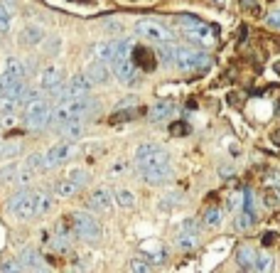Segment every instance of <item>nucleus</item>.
<instances>
[{
  "label": "nucleus",
  "mask_w": 280,
  "mask_h": 273,
  "mask_svg": "<svg viewBox=\"0 0 280 273\" xmlns=\"http://www.w3.org/2000/svg\"><path fill=\"white\" fill-rule=\"evenodd\" d=\"M182 25V35L192 42V44H199L202 50H209L216 44V37H219V25H206L199 18H192V15H182L180 18Z\"/></svg>",
  "instance_id": "1"
},
{
  "label": "nucleus",
  "mask_w": 280,
  "mask_h": 273,
  "mask_svg": "<svg viewBox=\"0 0 280 273\" xmlns=\"http://www.w3.org/2000/svg\"><path fill=\"white\" fill-rule=\"evenodd\" d=\"M22 121L30 130H42L44 126L52 123V104L39 96V99H32L25 104V113H22Z\"/></svg>",
  "instance_id": "2"
},
{
  "label": "nucleus",
  "mask_w": 280,
  "mask_h": 273,
  "mask_svg": "<svg viewBox=\"0 0 280 273\" xmlns=\"http://www.w3.org/2000/svg\"><path fill=\"white\" fill-rule=\"evenodd\" d=\"M170 163V153L165 148L155 146V143H143L135 148V165L138 170H148V167H157V165Z\"/></svg>",
  "instance_id": "3"
},
{
  "label": "nucleus",
  "mask_w": 280,
  "mask_h": 273,
  "mask_svg": "<svg viewBox=\"0 0 280 273\" xmlns=\"http://www.w3.org/2000/svg\"><path fill=\"white\" fill-rule=\"evenodd\" d=\"M175 67L182 69V72H199V69L211 67V57L206 52H199V50L180 47L177 55H175Z\"/></svg>",
  "instance_id": "4"
},
{
  "label": "nucleus",
  "mask_w": 280,
  "mask_h": 273,
  "mask_svg": "<svg viewBox=\"0 0 280 273\" xmlns=\"http://www.w3.org/2000/svg\"><path fill=\"white\" fill-rule=\"evenodd\" d=\"M5 209L15 219H20V221H27V219L35 217V195L27 192V190H18V192L8 200Z\"/></svg>",
  "instance_id": "5"
},
{
  "label": "nucleus",
  "mask_w": 280,
  "mask_h": 273,
  "mask_svg": "<svg viewBox=\"0 0 280 273\" xmlns=\"http://www.w3.org/2000/svg\"><path fill=\"white\" fill-rule=\"evenodd\" d=\"M135 35L140 37V39H145V42H155V44L175 39V35H172V30H170L167 25L155 22V20H140L135 25Z\"/></svg>",
  "instance_id": "6"
},
{
  "label": "nucleus",
  "mask_w": 280,
  "mask_h": 273,
  "mask_svg": "<svg viewBox=\"0 0 280 273\" xmlns=\"http://www.w3.org/2000/svg\"><path fill=\"white\" fill-rule=\"evenodd\" d=\"M72 221H74V234L81 239H86V241H98L101 239V224H98V219L89 214V212H74L72 214Z\"/></svg>",
  "instance_id": "7"
},
{
  "label": "nucleus",
  "mask_w": 280,
  "mask_h": 273,
  "mask_svg": "<svg viewBox=\"0 0 280 273\" xmlns=\"http://www.w3.org/2000/svg\"><path fill=\"white\" fill-rule=\"evenodd\" d=\"M72 153H74V146H72L69 138L62 141V143H54L44 153V170H52V167H59L62 163H67L72 158Z\"/></svg>",
  "instance_id": "8"
},
{
  "label": "nucleus",
  "mask_w": 280,
  "mask_h": 273,
  "mask_svg": "<svg viewBox=\"0 0 280 273\" xmlns=\"http://www.w3.org/2000/svg\"><path fill=\"white\" fill-rule=\"evenodd\" d=\"M64 86H67V99H84V96H89L93 84L89 81L86 74H74ZM67 99H64V101H67Z\"/></svg>",
  "instance_id": "9"
},
{
  "label": "nucleus",
  "mask_w": 280,
  "mask_h": 273,
  "mask_svg": "<svg viewBox=\"0 0 280 273\" xmlns=\"http://www.w3.org/2000/svg\"><path fill=\"white\" fill-rule=\"evenodd\" d=\"M113 67V74H116V79H121V81H126V84H133L135 81V74H138V67H135V62H133L131 57H118V59H113L111 62Z\"/></svg>",
  "instance_id": "10"
},
{
  "label": "nucleus",
  "mask_w": 280,
  "mask_h": 273,
  "mask_svg": "<svg viewBox=\"0 0 280 273\" xmlns=\"http://www.w3.org/2000/svg\"><path fill=\"white\" fill-rule=\"evenodd\" d=\"M131 59L135 62V67H140L143 72H155L157 69V55L150 47H133Z\"/></svg>",
  "instance_id": "11"
},
{
  "label": "nucleus",
  "mask_w": 280,
  "mask_h": 273,
  "mask_svg": "<svg viewBox=\"0 0 280 273\" xmlns=\"http://www.w3.org/2000/svg\"><path fill=\"white\" fill-rule=\"evenodd\" d=\"M111 207H113V195L106 187H96L91 192V197H89V209L106 214V212H111Z\"/></svg>",
  "instance_id": "12"
},
{
  "label": "nucleus",
  "mask_w": 280,
  "mask_h": 273,
  "mask_svg": "<svg viewBox=\"0 0 280 273\" xmlns=\"http://www.w3.org/2000/svg\"><path fill=\"white\" fill-rule=\"evenodd\" d=\"M86 76H89V81H91L93 86H103V84H108V79H111V67H106V62L96 59L93 64L86 67Z\"/></svg>",
  "instance_id": "13"
},
{
  "label": "nucleus",
  "mask_w": 280,
  "mask_h": 273,
  "mask_svg": "<svg viewBox=\"0 0 280 273\" xmlns=\"http://www.w3.org/2000/svg\"><path fill=\"white\" fill-rule=\"evenodd\" d=\"M140 177L148 185H165L172 177V167H170V163L157 165V167H148V170H140Z\"/></svg>",
  "instance_id": "14"
},
{
  "label": "nucleus",
  "mask_w": 280,
  "mask_h": 273,
  "mask_svg": "<svg viewBox=\"0 0 280 273\" xmlns=\"http://www.w3.org/2000/svg\"><path fill=\"white\" fill-rule=\"evenodd\" d=\"M0 72H5L8 76H13V79H18V81H25L30 69H27V64H25L20 57H8V59L3 62V69H0Z\"/></svg>",
  "instance_id": "15"
},
{
  "label": "nucleus",
  "mask_w": 280,
  "mask_h": 273,
  "mask_svg": "<svg viewBox=\"0 0 280 273\" xmlns=\"http://www.w3.org/2000/svg\"><path fill=\"white\" fill-rule=\"evenodd\" d=\"M42 39H44V30H42L39 25H25L18 35V42L22 47H35Z\"/></svg>",
  "instance_id": "16"
},
{
  "label": "nucleus",
  "mask_w": 280,
  "mask_h": 273,
  "mask_svg": "<svg viewBox=\"0 0 280 273\" xmlns=\"http://www.w3.org/2000/svg\"><path fill=\"white\" fill-rule=\"evenodd\" d=\"M20 266H22V271H42L44 268V261H42V256L35 251V249H22L18 256Z\"/></svg>",
  "instance_id": "17"
},
{
  "label": "nucleus",
  "mask_w": 280,
  "mask_h": 273,
  "mask_svg": "<svg viewBox=\"0 0 280 273\" xmlns=\"http://www.w3.org/2000/svg\"><path fill=\"white\" fill-rule=\"evenodd\" d=\"M57 84H64V72H62L59 67L42 69V74H39V86H42V91H49L52 86H57Z\"/></svg>",
  "instance_id": "18"
},
{
  "label": "nucleus",
  "mask_w": 280,
  "mask_h": 273,
  "mask_svg": "<svg viewBox=\"0 0 280 273\" xmlns=\"http://www.w3.org/2000/svg\"><path fill=\"white\" fill-rule=\"evenodd\" d=\"M172 113H175V104H172V101H157V104L150 106L148 118L152 123H160V121H167Z\"/></svg>",
  "instance_id": "19"
},
{
  "label": "nucleus",
  "mask_w": 280,
  "mask_h": 273,
  "mask_svg": "<svg viewBox=\"0 0 280 273\" xmlns=\"http://www.w3.org/2000/svg\"><path fill=\"white\" fill-rule=\"evenodd\" d=\"M256 256H258V251H256L253 246H241V249H239V254H236V263H239V268H241V271H253Z\"/></svg>",
  "instance_id": "20"
},
{
  "label": "nucleus",
  "mask_w": 280,
  "mask_h": 273,
  "mask_svg": "<svg viewBox=\"0 0 280 273\" xmlns=\"http://www.w3.org/2000/svg\"><path fill=\"white\" fill-rule=\"evenodd\" d=\"M54 207V197L49 192H35V217L49 214Z\"/></svg>",
  "instance_id": "21"
},
{
  "label": "nucleus",
  "mask_w": 280,
  "mask_h": 273,
  "mask_svg": "<svg viewBox=\"0 0 280 273\" xmlns=\"http://www.w3.org/2000/svg\"><path fill=\"white\" fill-rule=\"evenodd\" d=\"M177 44L170 39V42H160V47H157V59H160V64H175V55H177Z\"/></svg>",
  "instance_id": "22"
},
{
  "label": "nucleus",
  "mask_w": 280,
  "mask_h": 273,
  "mask_svg": "<svg viewBox=\"0 0 280 273\" xmlns=\"http://www.w3.org/2000/svg\"><path fill=\"white\" fill-rule=\"evenodd\" d=\"M59 130H62V135H64V138L76 141V138H81V135H84V121L72 118V121H67L64 126H59Z\"/></svg>",
  "instance_id": "23"
},
{
  "label": "nucleus",
  "mask_w": 280,
  "mask_h": 273,
  "mask_svg": "<svg viewBox=\"0 0 280 273\" xmlns=\"http://www.w3.org/2000/svg\"><path fill=\"white\" fill-rule=\"evenodd\" d=\"M18 180H20V167L18 165H3V167H0V187L18 185Z\"/></svg>",
  "instance_id": "24"
},
{
  "label": "nucleus",
  "mask_w": 280,
  "mask_h": 273,
  "mask_svg": "<svg viewBox=\"0 0 280 273\" xmlns=\"http://www.w3.org/2000/svg\"><path fill=\"white\" fill-rule=\"evenodd\" d=\"M76 190H79V187H76L72 180H57L54 185H52V192H54V197H62V200L72 197Z\"/></svg>",
  "instance_id": "25"
},
{
  "label": "nucleus",
  "mask_w": 280,
  "mask_h": 273,
  "mask_svg": "<svg viewBox=\"0 0 280 273\" xmlns=\"http://www.w3.org/2000/svg\"><path fill=\"white\" fill-rule=\"evenodd\" d=\"M93 52H96V57L101 62H113L116 59V42H98L93 47Z\"/></svg>",
  "instance_id": "26"
},
{
  "label": "nucleus",
  "mask_w": 280,
  "mask_h": 273,
  "mask_svg": "<svg viewBox=\"0 0 280 273\" xmlns=\"http://www.w3.org/2000/svg\"><path fill=\"white\" fill-rule=\"evenodd\" d=\"M113 200L118 202L123 209H133V207H135V195H133L131 190H121V187H118L116 195H113Z\"/></svg>",
  "instance_id": "27"
},
{
  "label": "nucleus",
  "mask_w": 280,
  "mask_h": 273,
  "mask_svg": "<svg viewBox=\"0 0 280 273\" xmlns=\"http://www.w3.org/2000/svg\"><path fill=\"white\" fill-rule=\"evenodd\" d=\"M253 219H256V214H253V212L241 209V212L236 214V229H239V232H248V229L253 226Z\"/></svg>",
  "instance_id": "28"
},
{
  "label": "nucleus",
  "mask_w": 280,
  "mask_h": 273,
  "mask_svg": "<svg viewBox=\"0 0 280 273\" xmlns=\"http://www.w3.org/2000/svg\"><path fill=\"white\" fill-rule=\"evenodd\" d=\"M20 150H22V146H20L18 141H10V143H0V160L15 158V155H20Z\"/></svg>",
  "instance_id": "29"
},
{
  "label": "nucleus",
  "mask_w": 280,
  "mask_h": 273,
  "mask_svg": "<svg viewBox=\"0 0 280 273\" xmlns=\"http://www.w3.org/2000/svg\"><path fill=\"white\" fill-rule=\"evenodd\" d=\"M197 241H199V239H197V234L182 232V234L177 237V241H175V244H177V249H182V251H189V249H194V246H197Z\"/></svg>",
  "instance_id": "30"
},
{
  "label": "nucleus",
  "mask_w": 280,
  "mask_h": 273,
  "mask_svg": "<svg viewBox=\"0 0 280 273\" xmlns=\"http://www.w3.org/2000/svg\"><path fill=\"white\" fill-rule=\"evenodd\" d=\"M69 180L74 182L76 187H86V185L91 182V175H89L86 170H81V167H74V170L69 172Z\"/></svg>",
  "instance_id": "31"
},
{
  "label": "nucleus",
  "mask_w": 280,
  "mask_h": 273,
  "mask_svg": "<svg viewBox=\"0 0 280 273\" xmlns=\"http://www.w3.org/2000/svg\"><path fill=\"white\" fill-rule=\"evenodd\" d=\"M10 25H13V13L0 3V35H8V32H10Z\"/></svg>",
  "instance_id": "32"
},
{
  "label": "nucleus",
  "mask_w": 280,
  "mask_h": 273,
  "mask_svg": "<svg viewBox=\"0 0 280 273\" xmlns=\"http://www.w3.org/2000/svg\"><path fill=\"white\" fill-rule=\"evenodd\" d=\"M221 219H224V212H221L219 207L206 209V214H204V224H206V226H219V224H221Z\"/></svg>",
  "instance_id": "33"
},
{
  "label": "nucleus",
  "mask_w": 280,
  "mask_h": 273,
  "mask_svg": "<svg viewBox=\"0 0 280 273\" xmlns=\"http://www.w3.org/2000/svg\"><path fill=\"white\" fill-rule=\"evenodd\" d=\"M22 165H27V167H30V170H35V172L44 170V153H32V155H27Z\"/></svg>",
  "instance_id": "34"
},
{
  "label": "nucleus",
  "mask_w": 280,
  "mask_h": 273,
  "mask_svg": "<svg viewBox=\"0 0 280 273\" xmlns=\"http://www.w3.org/2000/svg\"><path fill=\"white\" fill-rule=\"evenodd\" d=\"M253 271H273V256H268V254H258L256 256V263H253Z\"/></svg>",
  "instance_id": "35"
},
{
  "label": "nucleus",
  "mask_w": 280,
  "mask_h": 273,
  "mask_svg": "<svg viewBox=\"0 0 280 273\" xmlns=\"http://www.w3.org/2000/svg\"><path fill=\"white\" fill-rule=\"evenodd\" d=\"M18 106H22L20 101L10 99V96H0V116H3V113H15Z\"/></svg>",
  "instance_id": "36"
},
{
  "label": "nucleus",
  "mask_w": 280,
  "mask_h": 273,
  "mask_svg": "<svg viewBox=\"0 0 280 273\" xmlns=\"http://www.w3.org/2000/svg\"><path fill=\"white\" fill-rule=\"evenodd\" d=\"M265 204H268V207H280V185H275V187H268Z\"/></svg>",
  "instance_id": "37"
},
{
  "label": "nucleus",
  "mask_w": 280,
  "mask_h": 273,
  "mask_svg": "<svg viewBox=\"0 0 280 273\" xmlns=\"http://www.w3.org/2000/svg\"><path fill=\"white\" fill-rule=\"evenodd\" d=\"M243 209H248V212H253V214H256V209H258V207H256V195H253L251 187L243 192Z\"/></svg>",
  "instance_id": "38"
},
{
  "label": "nucleus",
  "mask_w": 280,
  "mask_h": 273,
  "mask_svg": "<svg viewBox=\"0 0 280 273\" xmlns=\"http://www.w3.org/2000/svg\"><path fill=\"white\" fill-rule=\"evenodd\" d=\"M18 123H20L18 111H15V113H3V116H0V128H13V126H18Z\"/></svg>",
  "instance_id": "39"
},
{
  "label": "nucleus",
  "mask_w": 280,
  "mask_h": 273,
  "mask_svg": "<svg viewBox=\"0 0 280 273\" xmlns=\"http://www.w3.org/2000/svg\"><path fill=\"white\" fill-rule=\"evenodd\" d=\"M189 130H192V128H189V123H185V121H175V123L170 126V133H172V135H189Z\"/></svg>",
  "instance_id": "40"
},
{
  "label": "nucleus",
  "mask_w": 280,
  "mask_h": 273,
  "mask_svg": "<svg viewBox=\"0 0 280 273\" xmlns=\"http://www.w3.org/2000/svg\"><path fill=\"white\" fill-rule=\"evenodd\" d=\"M263 182H265V187H275V185H280V170L278 167H270Z\"/></svg>",
  "instance_id": "41"
},
{
  "label": "nucleus",
  "mask_w": 280,
  "mask_h": 273,
  "mask_svg": "<svg viewBox=\"0 0 280 273\" xmlns=\"http://www.w3.org/2000/svg\"><path fill=\"white\" fill-rule=\"evenodd\" d=\"M59 44H62V39H59V37H49V39H47V44H44V55L54 57L57 52H59Z\"/></svg>",
  "instance_id": "42"
},
{
  "label": "nucleus",
  "mask_w": 280,
  "mask_h": 273,
  "mask_svg": "<svg viewBox=\"0 0 280 273\" xmlns=\"http://www.w3.org/2000/svg\"><path fill=\"white\" fill-rule=\"evenodd\" d=\"M103 30H106V32H113V35H121V32H123V22H121V20H106V22H103Z\"/></svg>",
  "instance_id": "43"
},
{
  "label": "nucleus",
  "mask_w": 280,
  "mask_h": 273,
  "mask_svg": "<svg viewBox=\"0 0 280 273\" xmlns=\"http://www.w3.org/2000/svg\"><path fill=\"white\" fill-rule=\"evenodd\" d=\"M128 268H131V271H140V273L150 271V266H148V261H145V258H133L131 263H128Z\"/></svg>",
  "instance_id": "44"
},
{
  "label": "nucleus",
  "mask_w": 280,
  "mask_h": 273,
  "mask_svg": "<svg viewBox=\"0 0 280 273\" xmlns=\"http://www.w3.org/2000/svg\"><path fill=\"white\" fill-rule=\"evenodd\" d=\"M138 106V99L135 96H126V99H121L118 104H116V111H121V109H135Z\"/></svg>",
  "instance_id": "45"
},
{
  "label": "nucleus",
  "mask_w": 280,
  "mask_h": 273,
  "mask_svg": "<svg viewBox=\"0 0 280 273\" xmlns=\"http://www.w3.org/2000/svg\"><path fill=\"white\" fill-rule=\"evenodd\" d=\"M261 241H263V246H278L280 237H278V234H273V232H265Z\"/></svg>",
  "instance_id": "46"
},
{
  "label": "nucleus",
  "mask_w": 280,
  "mask_h": 273,
  "mask_svg": "<svg viewBox=\"0 0 280 273\" xmlns=\"http://www.w3.org/2000/svg\"><path fill=\"white\" fill-rule=\"evenodd\" d=\"M0 271H5V273L22 271V266H20V261H3V263H0Z\"/></svg>",
  "instance_id": "47"
},
{
  "label": "nucleus",
  "mask_w": 280,
  "mask_h": 273,
  "mask_svg": "<svg viewBox=\"0 0 280 273\" xmlns=\"http://www.w3.org/2000/svg\"><path fill=\"white\" fill-rule=\"evenodd\" d=\"M265 22H268V27H273V30H280V10H275V13H270Z\"/></svg>",
  "instance_id": "48"
},
{
  "label": "nucleus",
  "mask_w": 280,
  "mask_h": 273,
  "mask_svg": "<svg viewBox=\"0 0 280 273\" xmlns=\"http://www.w3.org/2000/svg\"><path fill=\"white\" fill-rule=\"evenodd\" d=\"M182 232H189V234H199V226H197V221H194V219H187L185 226H182Z\"/></svg>",
  "instance_id": "49"
},
{
  "label": "nucleus",
  "mask_w": 280,
  "mask_h": 273,
  "mask_svg": "<svg viewBox=\"0 0 280 273\" xmlns=\"http://www.w3.org/2000/svg\"><path fill=\"white\" fill-rule=\"evenodd\" d=\"M0 3H3V5H5L10 13H15V5H18V0H0Z\"/></svg>",
  "instance_id": "50"
},
{
  "label": "nucleus",
  "mask_w": 280,
  "mask_h": 273,
  "mask_svg": "<svg viewBox=\"0 0 280 273\" xmlns=\"http://www.w3.org/2000/svg\"><path fill=\"white\" fill-rule=\"evenodd\" d=\"M126 170H128V167H126V163H116V167H113L111 172H113V175H118V172H126Z\"/></svg>",
  "instance_id": "51"
},
{
  "label": "nucleus",
  "mask_w": 280,
  "mask_h": 273,
  "mask_svg": "<svg viewBox=\"0 0 280 273\" xmlns=\"http://www.w3.org/2000/svg\"><path fill=\"white\" fill-rule=\"evenodd\" d=\"M219 172H221L224 177H231V175H234V167H229V165H224V167H221Z\"/></svg>",
  "instance_id": "52"
},
{
  "label": "nucleus",
  "mask_w": 280,
  "mask_h": 273,
  "mask_svg": "<svg viewBox=\"0 0 280 273\" xmlns=\"http://www.w3.org/2000/svg\"><path fill=\"white\" fill-rule=\"evenodd\" d=\"M239 5L241 8H251V5H256V0H239Z\"/></svg>",
  "instance_id": "53"
},
{
  "label": "nucleus",
  "mask_w": 280,
  "mask_h": 273,
  "mask_svg": "<svg viewBox=\"0 0 280 273\" xmlns=\"http://www.w3.org/2000/svg\"><path fill=\"white\" fill-rule=\"evenodd\" d=\"M214 3H224V0H214Z\"/></svg>",
  "instance_id": "54"
}]
</instances>
